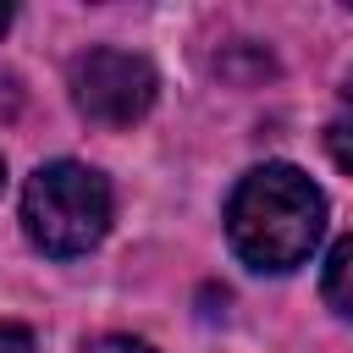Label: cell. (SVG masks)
<instances>
[{"mask_svg": "<svg viewBox=\"0 0 353 353\" xmlns=\"http://www.w3.org/2000/svg\"><path fill=\"white\" fill-rule=\"evenodd\" d=\"M325 149H331V160H336L342 171H353V77H347V88H342V110H336L331 127H325Z\"/></svg>", "mask_w": 353, "mask_h": 353, "instance_id": "cell-5", "label": "cell"}, {"mask_svg": "<svg viewBox=\"0 0 353 353\" xmlns=\"http://www.w3.org/2000/svg\"><path fill=\"white\" fill-rule=\"evenodd\" d=\"M325 232V193L287 160L254 165L226 199V237L254 270H298Z\"/></svg>", "mask_w": 353, "mask_h": 353, "instance_id": "cell-1", "label": "cell"}, {"mask_svg": "<svg viewBox=\"0 0 353 353\" xmlns=\"http://www.w3.org/2000/svg\"><path fill=\"white\" fill-rule=\"evenodd\" d=\"M0 188H6V160H0Z\"/></svg>", "mask_w": 353, "mask_h": 353, "instance_id": "cell-8", "label": "cell"}, {"mask_svg": "<svg viewBox=\"0 0 353 353\" xmlns=\"http://www.w3.org/2000/svg\"><path fill=\"white\" fill-rule=\"evenodd\" d=\"M154 66L132 50H83L72 61V105L99 127H132L154 105Z\"/></svg>", "mask_w": 353, "mask_h": 353, "instance_id": "cell-3", "label": "cell"}, {"mask_svg": "<svg viewBox=\"0 0 353 353\" xmlns=\"http://www.w3.org/2000/svg\"><path fill=\"white\" fill-rule=\"evenodd\" d=\"M0 353H33V331H22V325H6V320H0Z\"/></svg>", "mask_w": 353, "mask_h": 353, "instance_id": "cell-6", "label": "cell"}, {"mask_svg": "<svg viewBox=\"0 0 353 353\" xmlns=\"http://www.w3.org/2000/svg\"><path fill=\"white\" fill-rule=\"evenodd\" d=\"M320 292H325V303L342 314V320H353V232L331 248V259H325V281H320Z\"/></svg>", "mask_w": 353, "mask_h": 353, "instance_id": "cell-4", "label": "cell"}, {"mask_svg": "<svg viewBox=\"0 0 353 353\" xmlns=\"http://www.w3.org/2000/svg\"><path fill=\"white\" fill-rule=\"evenodd\" d=\"M6 28H11V6L0 0V33H6Z\"/></svg>", "mask_w": 353, "mask_h": 353, "instance_id": "cell-7", "label": "cell"}, {"mask_svg": "<svg viewBox=\"0 0 353 353\" xmlns=\"http://www.w3.org/2000/svg\"><path fill=\"white\" fill-rule=\"evenodd\" d=\"M22 226L50 259H77L110 232V182L83 160H50L22 188Z\"/></svg>", "mask_w": 353, "mask_h": 353, "instance_id": "cell-2", "label": "cell"}]
</instances>
